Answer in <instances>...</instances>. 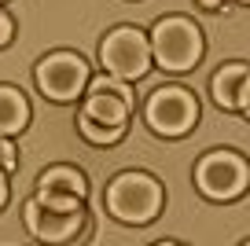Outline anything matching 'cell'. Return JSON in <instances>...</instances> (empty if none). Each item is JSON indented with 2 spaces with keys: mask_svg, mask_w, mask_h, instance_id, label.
Instances as JSON below:
<instances>
[{
  "mask_svg": "<svg viewBox=\"0 0 250 246\" xmlns=\"http://www.w3.org/2000/svg\"><path fill=\"white\" fill-rule=\"evenodd\" d=\"M107 206L118 221L129 224H147L162 209V187L144 173H125L107 187Z\"/></svg>",
  "mask_w": 250,
  "mask_h": 246,
  "instance_id": "1",
  "label": "cell"
},
{
  "mask_svg": "<svg viewBox=\"0 0 250 246\" xmlns=\"http://www.w3.org/2000/svg\"><path fill=\"white\" fill-rule=\"evenodd\" d=\"M151 48H155L158 66L191 70L199 62V52H203V37H199V30L188 22V19H166V22L155 26Z\"/></svg>",
  "mask_w": 250,
  "mask_h": 246,
  "instance_id": "2",
  "label": "cell"
},
{
  "mask_svg": "<svg viewBox=\"0 0 250 246\" xmlns=\"http://www.w3.org/2000/svg\"><path fill=\"white\" fill-rule=\"evenodd\" d=\"M37 85L48 100L55 103H70L85 92L88 85V66L85 59H78L74 52H55L48 59L37 62Z\"/></svg>",
  "mask_w": 250,
  "mask_h": 246,
  "instance_id": "3",
  "label": "cell"
},
{
  "mask_svg": "<svg viewBox=\"0 0 250 246\" xmlns=\"http://www.w3.org/2000/svg\"><path fill=\"white\" fill-rule=\"evenodd\" d=\"M100 59L103 66L110 70L114 77L122 81H133V77H144L151 66V44L144 33L136 30H114L100 48Z\"/></svg>",
  "mask_w": 250,
  "mask_h": 246,
  "instance_id": "4",
  "label": "cell"
},
{
  "mask_svg": "<svg viewBox=\"0 0 250 246\" xmlns=\"http://www.w3.org/2000/svg\"><path fill=\"white\" fill-rule=\"evenodd\" d=\"M195 118H199V107L184 88H173V85L158 88L147 100V122H151V129L162 132V136H180V132H188L195 125Z\"/></svg>",
  "mask_w": 250,
  "mask_h": 246,
  "instance_id": "5",
  "label": "cell"
},
{
  "mask_svg": "<svg viewBox=\"0 0 250 246\" xmlns=\"http://www.w3.org/2000/svg\"><path fill=\"white\" fill-rule=\"evenodd\" d=\"M22 217H26V228H30L33 239H41V243H55V246H66L74 235H81V231L88 228L85 209L62 213V209H48L44 202H37V199L26 202Z\"/></svg>",
  "mask_w": 250,
  "mask_h": 246,
  "instance_id": "6",
  "label": "cell"
},
{
  "mask_svg": "<svg viewBox=\"0 0 250 246\" xmlns=\"http://www.w3.org/2000/svg\"><path fill=\"white\" fill-rule=\"evenodd\" d=\"M199 180V191L206 199H235V195L247 187V165H243L235 154L217 151V154H206L195 169Z\"/></svg>",
  "mask_w": 250,
  "mask_h": 246,
  "instance_id": "7",
  "label": "cell"
},
{
  "mask_svg": "<svg viewBox=\"0 0 250 246\" xmlns=\"http://www.w3.org/2000/svg\"><path fill=\"white\" fill-rule=\"evenodd\" d=\"M129 107H133V96L125 88V81H110V77H96L88 85L85 107L81 114L92 118L100 125H125L129 122Z\"/></svg>",
  "mask_w": 250,
  "mask_h": 246,
  "instance_id": "8",
  "label": "cell"
},
{
  "mask_svg": "<svg viewBox=\"0 0 250 246\" xmlns=\"http://www.w3.org/2000/svg\"><path fill=\"white\" fill-rule=\"evenodd\" d=\"M37 199H78L85 202V177L74 165H52L41 173Z\"/></svg>",
  "mask_w": 250,
  "mask_h": 246,
  "instance_id": "9",
  "label": "cell"
},
{
  "mask_svg": "<svg viewBox=\"0 0 250 246\" xmlns=\"http://www.w3.org/2000/svg\"><path fill=\"white\" fill-rule=\"evenodd\" d=\"M247 92H250V70L247 66H225L213 77V100L225 110H243Z\"/></svg>",
  "mask_w": 250,
  "mask_h": 246,
  "instance_id": "10",
  "label": "cell"
},
{
  "mask_svg": "<svg viewBox=\"0 0 250 246\" xmlns=\"http://www.w3.org/2000/svg\"><path fill=\"white\" fill-rule=\"evenodd\" d=\"M26 122H30V107H26L22 92L0 85V136H15V132H22Z\"/></svg>",
  "mask_w": 250,
  "mask_h": 246,
  "instance_id": "11",
  "label": "cell"
},
{
  "mask_svg": "<svg viewBox=\"0 0 250 246\" xmlns=\"http://www.w3.org/2000/svg\"><path fill=\"white\" fill-rule=\"evenodd\" d=\"M78 132L88 140V144L107 147V144H118V136L125 132V125H100V122H92V118L78 114Z\"/></svg>",
  "mask_w": 250,
  "mask_h": 246,
  "instance_id": "12",
  "label": "cell"
},
{
  "mask_svg": "<svg viewBox=\"0 0 250 246\" xmlns=\"http://www.w3.org/2000/svg\"><path fill=\"white\" fill-rule=\"evenodd\" d=\"M15 162H19V154H15V144H11V136H0V173L8 177V173L15 169Z\"/></svg>",
  "mask_w": 250,
  "mask_h": 246,
  "instance_id": "13",
  "label": "cell"
},
{
  "mask_svg": "<svg viewBox=\"0 0 250 246\" xmlns=\"http://www.w3.org/2000/svg\"><path fill=\"white\" fill-rule=\"evenodd\" d=\"M11 33H15V22H11V15L8 11H0V48L11 41Z\"/></svg>",
  "mask_w": 250,
  "mask_h": 246,
  "instance_id": "14",
  "label": "cell"
},
{
  "mask_svg": "<svg viewBox=\"0 0 250 246\" xmlns=\"http://www.w3.org/2000/svg\"><path fill=\"white\" fill-rule=\"evenodd\" d=\"M4 199H8V177L0 173V206H4Z\"/></svg>",
  "mask_w": 250,
  "mask_h": 246,
  "instance_id": "15",
  "label": "cell"
},
{
  "mask_svg": "<svg viewBox=\"0 0 250 246\" xmlns=\"http://www.w3.org/2000/svg\"><path fill=\"white\" fill-rule=\"evenodd\" d=\"M199 4H203V8H210V11H213V8H221V0H199Z\"/></svg>",
  "mask_w": 250,
  "mask_h": 246,
  "instance_id": "16",
  "label": "cell"
},
{
  "mask_svg": "<svg viewBox=\"0 0 250 246\" xmlns=\"http://www.w3.org/2000/svg\"><path fill=\"white\" fill-rule=\"evenodd\" d=\"M243 114L250 118V92H247V103H243Z\"/></svg>",
  "mask_w": 250,
  "mask_h": 246,
  "instance_id": "17",
  "label": "cell"
},
{
  "mask_svg": "<svg viewBox=\"0 0 250 246\" xmlns=\"http://www.w3.org/2000/svg\"><path fill=\"white\" fill-rule=\"evenodd\" d=\"M158 246H173V243H158Z\"/></svg>",
  "mask_w": 250,
  "mask_h": 246,
  "instance_id": "18",
  "label": "cell"
},
{
  "mask_svg": "<svg viewBox=\"0 0 250 246\" xmlns=\"http://www.w3.org/2000/svg\"><path fill=\"white\" fill-rule=\"evenodd\" d=\"M247 4H250V0H247Z\"/></svg>",
  "mask_w": 250,
  "mask_h": 246,
  "instance_id": "19",
  "label": "cell"
}]
</instances>
